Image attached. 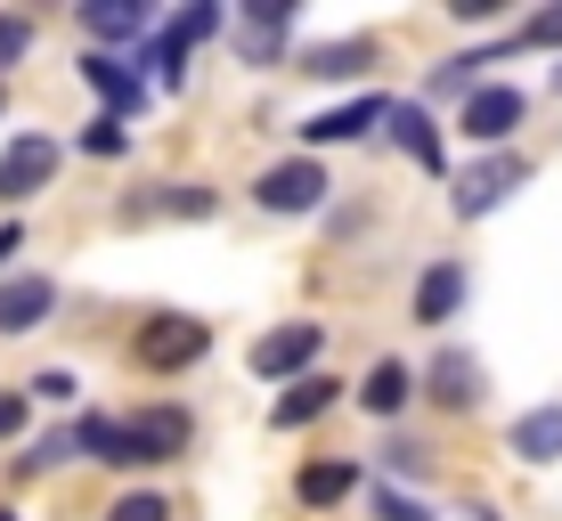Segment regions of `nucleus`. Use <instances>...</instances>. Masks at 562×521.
Returning <instances> with one entry per match:
<instances>
[{"label":"nucleus","instance_id":"obj_1","mask_svg":"<svg viewBox=\"0 0 562 521\" xmlns=\"http://www.w3.org/2000/svg\"><path fill=\"white\" fill-rule=\"evenodd\" d=\"M521 180H530V163H521V156H481L473 171H457V180H449V204H457V220H490V212L506 204Z\"/></svg>","mask_w":562,"mask_h":521},{"label":"nucleus","instance_id":"obj_2","mask_svg":"<svg viewBox=\"0 0 562 521\" xmlns=\"http://www.w3.org/2000/svg\"><path fill=\"white\" fill-rule=\"evenodd\" d=\"M131 351H139V366H155V375H171V366H196L204 351H212V326H196V318H147L139 326V342H131Z\"/></svg>","mask_w":562,"mask_h":521},{"label":"nucleus","instance_id":"obj_3","mask_svg":"<svg viewBox=\"0 0 562 521\" xmlns=\"http://www.w3.org/2000/svg\"><path fill=\"white\" fill-rule=\"evenodd\" d=\"M49 171H57V139H42V131H16V139L0 147V204L42 196Z\"/></svg>","mask_w":562,"mask_h":521},{"label":"nucleus","instance_id":"obj_4","mask_svg":"<svg viewBox=\"0 0 562 521\" xmlns=\"http://www.w3.org/2000/svg\"><path fill=\"white\" fill-rule=\"evenodd\" d=\"M254 204H261V212H318V204H326V171H318V156L269 163L261 180H254Z\"/></svg>","mask_w":562,"mask_h":521},{"label":"nucleus","instance_id":"obj_5","mask_svg":"<svg viewBox=\"0 0 562 521\" xmlns=\"http://www.w3.org/2000/svg\"><path fill=\"white\" fill-rule=\"evenodd\" d=\"M318 342H326V326H278V335L254 342V375H269V383L318 375Z\"/></svg>","mask_w":562,"mask_h":521},{"label":"nucleus","instance_id":"obj_6","mask_svg":"<svg viewBox=\"0 0 562 521\" xmlns=\"http://www.w3.org/2000/svg\"><path fill=\"white\" fill-rule=\"evenodd\" d=\"M375 123H392V99H383V90H367V99L335 106V114H310L302 123V156L310 147H342V139H359V131H375Z\"/></svg>","mask_w":562,"mask_h":521},{"label":"nucleus","instance_id":"obj_7","mask_svg":"<svg viewBox=\"0 0 562 521\" xmlns=\"http://www.w3.org/2000/svg\"><path fill=\"white\" fill-rule=\"evenodd\" d=\"M457 123H464V139L497 147V139H506V131L521 123V90H514V82H481L473 99H464V114H457Z\"/></svg>","mask_w":562,"mask_h":521},{"label":"nucleus","instance_id":"obj_8","mask_svg":"<svg viewBox=\"0 0 562 521\" xmlns=\"http://www.w3.org/2000/svg\"><path fill=\"white\" fill-rule=\"evenodd\" d=\"M285 25H294V0H261V9H245L237 49L254 57V66H278V57H285Z\"/></svg>","mask_w":562,"mask_h":521},{"label":"nucleus","instance_id":"obj_9","mask_svg":"<svg viewBox=\"0 0 562 521\" xmlns=\"http://www.w3.org/2000/svg\"><path fill=\"white\" fill-rule=\"evenodd\" d=\"M82 82L106 99L114 123H123V114H139V99H147V90H139V73H131L123 57H106V49H90V57H82Z\"/></svg>","mask_w":562,"mask_h":521},{"label":"nucleus","instance_id":"obj_10","mask_svg":"<svg viewBox=\"0 0 562 521\" xmlns=\"http://www.w3.org/2000/svg\"><path fill=\"white\" fill-rule=\"evenodd\" d=\"M49 310H57L49 278H9V285H0V335H33Z\"/></svg>","mask_w":562,"mask_h":521},{"label":"nucleus","instance_id":"obj_11","mask_svg":"<svg viewBox=\"0 0 562 521\" xmlns=\"http://www.w3.org/2000/svg\"><path fill=\"white\" fill-rule=\"evenodd\" d=\"M74 449H82V456H99V465H147L123 416H82V423H74Z\"/></svg>","mask_w":562,"mask_h":521},{"label":"nucleus","instance_id":"obj_12","mask_svg":"<svg viewBox=\"0 0 562 521\" xmlns=\"http://www.w3.org/2000/svg\"><path fill=\"white\" fill-rule=\"evenodd\" d=\"M506 449L521 456V465H562V408H530L506 432Z\"/></svg>","mask_w":562,"mask_h":521},{"label":"nucleus","instance_id":"obj_13","mask_svg":"<svg viewBox=\"0 0 562 521\" xmlns=\"http://www.w3.org/2000/svg\"><path fill=\"white\" fill-rule=\"evenodd\" d=\"M457 302H464V269L457 261H432V269H424V285H416V326H449Z\"/></svg>","mask_w":562,"mask_h":521},{"label":"nucleus","instance_id":"obj_14","mask_svg":"<svg viewBox=\"0 0 562 521\" xmlns=\"http://www.w3.org/2000/svg\"><path fill=\"white\" fill-rule=\"evenodd\" d=\"M123 423H131V440H139L147 465H164V456L188 449V416L180 408H147V416H123Z\"/></svg>","mask_w":562,"mask_h":521},{"label":"nucleus","instance_id":"obj_15","mask_svg":"<svg viewBox=\"0 0 562 521\" xmlns=\"http://www.w3.org/2000/svg\"><path fill=\"white\" fill-rule=\"evenodd\" d=\"M359 66H375V42H310V49H302V73H310V82H351Z\"/></svg>","mask_w":562,"mask_h":521},{"label":"nucleus","instance_id":"obj_16","mask_svg":"<svg viewBox=\"0 0 562 521\" xmlns=\"http://www.w3.org/2000/svg\"><path fill=\"white\" fill-rule=\"evenodd\" d=\"M392 139H400V156H408V163L449 171V156H440V131H432V114H424V106H392Z\"/></svg>","mask_w":562,"mask_h":521},{"label":"nucleus","instance_id":"obj_17","mask_svg":"<svg viewBox=\"0 0 562 521\" xmlns=\"http://www.w3.org/2000/svg\"><path fill=\"white\" fill-rule=\"evenodd\" d=\"M432 399L440 408H473L481 399V359L473 351H440L432 359Z\"/></svg>","mask_w":562,"mask_h":521},{"label":"nucleus","instance_id":"obj_18","mask_svg":"<svg viewBox=\"0 0 562 521\" xmlns=\"http://www.w3.org/2000/svg\"><path fill=\"white\" fill-rule=\"evenodd\" d=\"M335 392H342L335 375H302L294 392L278 399V416H269V423H278V432H294V423H310V416H326V408H335Z\"/></svg>","mask_w":562,"mask_h":521},{"label":"nucleus","instance_id":"obj_19","mask_svg":"<svg viewBox=\"0 0 562 521\" xmlns=\"http://www.w3.org/2000/svg\"><path fill=\"white\" fill-rule=\"evenodd\" d=\"M359 399H367V416H400V408H408V366L375 359V366H367V383H359Z\"/></svg>","mask_w":562,"mask_h":521},{"label":"nucleus","instance_id":"obj_20","mask_svg":"<svg viewBox=\"0 0 562 521\" xmlns=\"http://www.w3.org/2000/svg\"><path fill=\"white\" fill-rule=\"evenodd\" d=\"M82 25L99 33V42H139V33H147V9H139V0H90Z\"/></svg>","mask_w":562,"mask_h":521},{"label":"nucleus","instance_id":"obj_21","mask_svg":"<svg viewBox=\"0 0 562 521\" xmlns=\"http://www.w3.org/2000/svg\"><path fill=\"white\" fill-rule=\"evenodd\" d=\"M351 465H335V456H326V465H302V480H294V489H302V506H342V497H351Z\"/></svg>","mask_w":562,"mask_h":521},{"label":"nucleus","instance_id":"obj_22","mask_svg":"<svg viewBox=\"0 0 562 521\" xmlns=\"http://www.w3.org/2000/svg\"><path fill=\"white\" fill-rule=\"evenodd\" d=\"M481 66H506V49H473V57H449V66H432V99H473V73Z\"/></svg>","mask_w":562,"mask_h":521},{"label":"nucleus","instance_id":"obj_23","mask_svg":"<svg viewBox=\"0 0 562 521\" xmlns=\"http://www.w3.org/2000/svg\"><path fill=\"white\" fill-rule=\"evenodd\" d=\"M204 33H221V9H212V0H196V9H180V16H171V33H164V42H171V49H196Z\"/></svg>","mask_w":562,"mask_h":521},{"label":"nucleus","instance_id":"obj_24","mask_svg":"<svg viewBox=\"0 0 562 521\" xmlns=\"http://www.w3.org/2000/svg\"><path fill=\"white\" fill-rule=\"evenodd\" d=\"M506 49H562V0H554V9H538V16L514 33Z\"/></svg>","mask_w":562,"mask_h":521},{"label":"nucleus","instance_id":"obj_25","mask_svg":"<svg viewBox=\"0 0 562 521\" xmlns=\"http://www.w3.org/2000/svg\"><path fill=\"white\" fill-rule=\"evenodd\" d=\"M155 212H180V220H212V188H155Z\"/></svg>","mask_w":562,"mask_h":521},{"label":"nucleus","instance_id":"obj_26","mask_svg":"<svg viewBox=\"0 0 562 521\" xmlns=\"http://www.w3.org/2000/svg\"><path fill=\"white\" fill-rule=\"evenodd\" d=\"M123 147H131V131L114 123V114H99V123L82 131V156H123Z\"/></svg>","mask_w":562,"mask_h":521},{"label":"nucleus","instance_id":"obj_27","mask_svg":"<svg viewBox=\"0 0 562 521\" xmlns=\"http://www.w3.org/2000/svg\"><path fill=\"white\" fill-rule=\"evenodd\" d=\"M25 49H33V25L25 16H0V66H16Z\"/></svg>","mask_w":562,"mask_h":521},{"label":"nucleus","instance_id":"obj_28","mask_svg":"<svg viewBox=\"0 0 562 521\" xmlns=\"http://www.w3.org/2000/svg\"><path fill=\"white\" fill-rule=\"evenodd\" d=\"M375 521H432L416 506V497H400V489H375Z\"/></svg>","mask_w":562,"mask_h":521},{"label":"nucleus","instance_id":"obj_29","mask_svg":"<svg viewBox=\"0 0 562 521\" xmlns=\"http://www.w3.org/2000/svg\"><path fill=\"white\" fill-rule=\"evenodd\" d=\"M106 521H171V506H164V497H123Z\"/></svg>","mask_w":562,"mask_h":521},{"label":"nucleus","instance_id":"obj_30","mask_svg":"<svg viewBox=\"0 0 562 521\" xmlns=\"http://www.w3.org/2000/svg\"><path fill=\"white\" fill-rule=\"evenodd\" d=\"M25 392H33V399H74V375H66V366H42Z\"/></svg>","mask_w":562,"mask_h":521},{"label":"nucleus","instance_id":"obj_31","mask_svg":"<svg viewBox=\"0 0 562 521\" xmlns=\"http://www.w3.org/2000/svg\"><path fill=\"white\" fill-rule=\"evenodd\" d=\"M383 465H392V473H424V456L408 449V440H392V449H383Z\"/></svg>","mask_w":562,"mask_h":521},{"label":"nucleus","instance_id":"obj_32","mask_svg":"<svg viewBox=\"0 0 562 521\" xmlns=\"http://www.w3.org/2000/svg\"><path fill=\"white\" fill-rule=\"evenodd\" d=\"M16 423H25V399H16V392H0V440H9Z\"/></svg>","mask_w":562,"mask_h":521},{"label":"nucleus","instance_id":"obj_33","mask_svg":"<svg viewBox=\"0 0 562 521\" xmlns=\"http://www.w3.org/2000/svg\"><path fill=\"white\" fill-rule=\"evenodd\" d=\"M16 245H25V228L9 220V228H0V269H9V253H16Z\"/></svg>","mask_w":562,"mask_h":521},{"label":"nucleus","instance_id":"obj_34","mask_svg":"<svg viewBox=\"0 0 562 521\" xmlns=\"http://www.w3.org/2000/svg\"><path fill=\"white\" fill-rule=\"evenodd\" d=\"M449 521H497V513H490V506H457Z\"/></svg>","mask_w":562,"mask_h":521},{"label":"nucleus","instance_id":"obj_35","mask_svg":"<svg viewBox=\"0 0 562 521\" xmlns=\"http://www.w3.org/2000/svg\"><path fill=\"white\" fill-rule=\"evenodd\" d=\"M554 90H562V66H554Z\"/></svg>","mask_w":562,"mask_h":521},{"label":"nucleus","instance_id":"obj_36","mask_svg":"<svg viewBox=\"0 0 562 521\" xmlns=\"http://www.w3.org/2000/svg\"><path fill=\"white\" fill-rule=\"evenodd\" d=\"M0 521H16V513H0Z\"/></svg>","mask_w":562,"mask_h":521}]
</instances>
